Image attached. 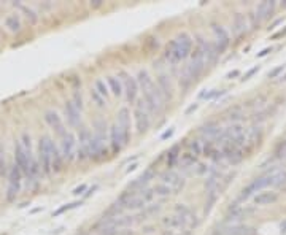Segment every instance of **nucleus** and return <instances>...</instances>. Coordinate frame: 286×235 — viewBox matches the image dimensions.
I'll return each mask as SVG.
<instances>
[{
  "mask_svg": "<svg viewBox=\"0 0 286 235\" xmlns=\"http://www.w3.org/2000/svg\"><path fill=\"white\" fill-rule=\"evenodd\" d=\"M137 83L143 91V102L148 107V110L153 113H161L164 108V95L159 88L154 84L153 78L146 70H140L137 75Z\"/></svg>",
  "mask_w": 286,
  "mask_h": 235,
  "instance_id": "f257e3e1",
  "label": "nucleus"
},
{
  "mask_svg": "<svg viewBox=\"0 0 286 235\" xmlns=\"http://www.w3.org/2000/svg\"><path fill=\"white\" fill-rule=\"evenodd\" d=\"M285 183H286V170H277V169H273V170L269 172V173L259 176V178H256L254 181H251L247 188H243L240 199L247 200L248 197L253 196V194L261 192L262 189L270 188V186L272 188L273 186H282V185H285Z\"/></svg>",
  "mask_w": 286,
  "mask_h": 235,
  "instance_id": "f03ea898",
  "label": "nucleus"
},
{
  "mask_svg": "<svg viewBox=\"0 0 286 235\" xmlns=\"http://www.w3.org/2000/svg\"><path fill=\"white\" fill-rule=\"evenodd\" d=\"M192 53V40L188 33H180L174 42L165 48V57L172 64H178Z\"/></svg>",
  "mask_w": 286,
  "mask_h": 235,
  "instance_id": "7ed1b4c3",
  "label": "nucleus"
},
{
  "mask_svg": "<svg viewBox=\"0 0 286 235\" xmlns=\"http://www.w3.org/2000/svg\"><path fill=\"white\" fill-rule=\"evenodd\" d=\"M205 53H207V42H205L202 37H197L196 48H194V51L191 53V62L186 68L188 78L190 79H197L200 77V73L204 72L205 64H207V61H205Z\"/></svg>",
  "mask_w": 286,
  "mask_h": 235,
  "instance_id": "20e7f679",
  "label": "nucleus"
},
{
  "mask_svg": "<svg viewBox=\"0 0 286 235\" xmlns=\"http://www.w3.org/2000/svg\"><path fill=\"white\" fill-rule=\"evenodd\" d=\"M54 141L51 137L45 135L40 140L38 145V159H40V167L45 172V175H49L53 172V151H54Z\"/></svg>",
  "mask_w": 286,
  "mask_h": 235,
  "instance_id": "39448f33",
  "label": "nucleus"
},
{
  "mask_svg": "<svg viewBox=\"0 0 286 235\" xmlns=\"http://www.w3.org/2000/svg\"><path fill=\"white\" fill-rule=\"evenodd\" d=\"M32 162H33L32 153L24 150V146L21 145V141H18L15 146V165L22 172V173L29 175V170H31Z\"/></svg>",
  "mask_w": 286,
  "mask_h": 235,
  "instance_id": "423d86ee",
  "label": "nucleus"
},
{
  "mask_svg": "<svg viewBox=\"0 0 286 235\" xmlns=\"http://www.w3.org/2000/svg\"><path fill=\"white\" fill-rule=\"evenodd\" d=\"M134 116H135L137 132H139V134H145L148 127H150V116H148V107L145 105V102L143 100L137 102Z\"/></svg>",
  "mask_w": 286,
  "mask_h": 235,
  "instance_id": "0eeeda50",
  "label": "nucleus"
},
{
  "mask_svg": "<svg viewBox=\"0 0 286 235\" xmlns=\"http://www.w3.org/2000/svg\"><path fill=\"white\" fill-rule=\"evenodd\" d=\"M21 178H22V172L13 165V167L10 169V173H8V189H7V200L11 202V200H15L16 196H18L19 192V188H21Z\"/></svg>",
  "mask_w": 286,
  "mask_h": 235,
  "instance_id": "6e6552de",
  "label": "nucleus"
},
{
  "mask_svg": "<svg viewBox=\"0 0 286 235\" xmlns=\"http://www.w3.org/2000/svg\"><path fill=\"white\" fill-rule=\"evenodd\" d=\"M79 146L77 150V156L79 160H84V159H89L91 157V146H93V135L89 134V130L86 127L79 129Z\"/></svg>",
  "mask_w": 286,
  "mask_h": 235,
  "instance_id": "1a4fd4ad",
  "label": "nucleus"
},
{
  "mask_svg": "<svg viewBox=\"0 0 286 235\" xmlns=\"http://www.w3.org/2000/svg\"><path fill=\"white\" fill-rule=\"evenodd\" d=\"M116 127L119 130V134L123 137V141L124 145H127L129 139H130V111L127 108H121V110L118 111V123H116Z\"/></svg>",
  "mask_w": 286,
  "mask_h": 235,
  "instance_id": "9d476101",
  "label": "nucleus"
},
{
  "mask_svg": "<svg viewBox=\"0 0 286 235\" xmlns=\"http://www.w3.org/2000/svg\"><path fill=\"white\" fill-rule=\"evenodd\" d=\"M211 31H213V35H215V47L218 49V53L222 54L227 49L229 43H231L229 32L221 24H211Z\"/></svg>",
  "mask_w": 286,
  "mask_h": 235,
  "instance_id": "9b49d317",
  "label": "nucleus"
},
{
  "mask_svg": "<svg viewBox=\"0 0 286 235\" xmlns=\"http://www.w3.org/2000/svg\"><path fill=\"white\" fill-rule=\"evenodd\" d=\"M61 150H62V159H65V160H68V162H72V160L75 159V154H77V140H75V137L67 132V134L62 137Z\"/></svg>",
  "mask_w": 286,
  "mask_h": 235,
  "instance_id": "f8f14e48",
  "label": "nucleus"
},
{
  "mask_svg": "<svg viewBox=\"0 0 286 235\" xmlns=\"http://www.w3.org/2000/svg\"><path fill=\"white\" fill-rule=\"evenodd\" d=\"M161 180H162L161 183L167 185L172 189V192H178V191H181L183 188H185V180H183V176H180L174 170L164 172V173L161 175Z\"/></svg>",
  "mask_w": 286,
  "mask_h": 235,
  "instance_id": "ddd939ff",
  "label": "nucleus"
},
{
  "mask_svg": "<svg viewBox=\"0 0 286 235\" xmlns=\"http://www.w3.org/2000/svg\"><path fill=\"white\" fill-rule=\"evenodd\" d=\"M123 77V89L126 93L129 102H135L137 100V94H139V83H137V78L127 75V73H121Z\"/></svg>",
  "mask_w": 286,
  "mask_h": 235,
  "instance_id": "4468645a",
  "label": "nucleus"
},
{
  "mask_svg": "<svg viewBox=\"0 0 286 235\" xmlns=\"http://www.w3.org/2000/svg\"><path fill=\"white\" fill-rule=\"evenodd\" d=\"M45 121L48 123L49 127L53 129V130L56 132V134L61 137V139L67 134V130H65V127H64V123H62L61 116H59V114H57L56 111L49 110V111L45 113Z\"/></svg>",
  "mask_w": 286,
  "mask_h": 235,
  "instance_id": "2eb2a0df",
  "label": "nucleus"
},
{
  "mask_svg": "<svg viewBox=\"0 0 286 235\" xmlns=\"http://www.w3.org/2000/svg\"><path fill=\"white\" fill-rule=\"evenodd\" d=\"M175 211H176V215H178L183 221H185V224L186 226H190V227H197L199 226V219H197V216L192 213V211L186 207V205H181L178 204L175 207Z\"/></svg>",
  "mask_w": 286,
  "mask_h": 235,
  "instance_id": "dca6fc26",
  "label": "nucleus"
},
{
  "mask_svg": "<svg viewBox=\"0 0 286 235\" xmlns=\"http://www.w3.org/2000/svg\"><path fill=\"white\" fill-rule=\"evenodd\" d=\"M273 10H275V2L273 0H266L261 2L256 8V18L257 21H267L269 18H272Z\"/></svg>",
  "mask_w": 286,
  "mask_h": 235,
  "instance_id": "f3484780",
  "label": "nucleus"
},
{
  "mask_svg": "<svg viewBox=\"0 0 286 235\" xmlns=\"http://www.w3.org/2000/svg\"><path fill=\"white\" fill-rule=\"evenodd\" d=\"M153 178H154V172H153L151 169H148V170L145 172V173L140 175L135 181L130 183V185H129V191H134V192L142 191V189H145V186H146L148 183H150Z\"/></svg>",
  "mask_w": 286,
  "mask_h": 235,
  "instance_id": "a211bd4d",
  "label": "nucleus"
},
{
  "mask_svg": "<svg viewBox=\"0 0 286 235\" xmlns=\"http://www.w3.org/2000/svg\"><path fill=\"white\" fill-rule=\"evenodd\" d=\"M79 111L78 108L75 107V104L70 100L65 104V114H67V121L68 124L72 125V127H78L79 125V121H81V116H79Z\"/></svg>",
  "mask_w": 286,
  "mask_h": 235,
  "instance_id": "6ab92c4d",
  "label": "nucleus"
},
{
  "mask_svg": "<svg viewBox=\"0 0 286 235\" xmlns=\"http://www.w3.org/2000/svg\"><path fill=\"white\" fill-rule=\"evenodd\" d=\"M248 29V21H247V16H245L243 13H237L236 16H234L232 19V31L234 33H236L237 37L243 35L245 32H247Z\"/></svg>",
  "mask_w": 286,
  "mask_h": 235,
  "instance_id": "aec40b11",
  "label": "nucleus"
},
{
  "mask_svg": "<svg viewBox=\"0 0 286 235\" xmlns=\"http://www.w3.org/2000/svg\"><path fill=\"white\" fill-rule=\"evenodd\" d=\"M226 235H256V231L251 226L245 224H232L224 229Z\"/></svg>",
  "mask_w": 286,
  "mask_h": 235,
  "instance_id": "412c9836",
  "label": "nucleus"
},
{
  "mask_svg": "<svg viewBox=\"0 0 286 235\" xmlns=\"http://www.w3.org/2000/svg\"><path fill=\"white\" fill-rule=\"evenodd\" d=\"M278 200L277 192H272V191H264V192H259L254 196V204L256 205H272L275 204Z\"/></svg>",
  "mask_w": 286,
  "mask_h": 235,
  "instance_id": "4be33fe9",
  "label": "nucleus"
},
{
  "mask_svg": "<svg viewBox=\"0 0 286 235\" xmlns=\"http://www.w3.org/2000/svg\"><path fill=\"white\" fill-rule=\"evenodd\" d=\"M200 134H202L205 139H208V140H216L222 134V130H221V127L218 124L208 123L207 125H204V127L200 129Z\"/></svg>",
  "mask_w": 286,
  "mask_h": 235,
  "instance_id": "5701e85b",
  "label": "nucleus"
},
{
  "mask_svg": "<svg viewBox=\"0 0 286 235\" xmlns=\"http://www.w3.org/2000/svg\"><path fill=\"white\" fill-rule=\"evenodd\" d=\"M110 143H111V148H113L114 153H119L123 150V146H126L124 141H123V137H121V134H119V130L116 127V124L111 125V129H110Z\"/></svg>",
  "mask_w": 286,
  "mask_h": 235,
  "instance_id": "b1692460",
  "label": "nucleus"
},
{
  "mask_svg": "<svg viewBox=\"0 0 286 235\" xmlns=\"http://www.w3.org/2000/svg\"><path fill=\"white\" fill-rule=\"evenodd\" d=\"M162 224L169 229V231H176V229H183L186 227L185 221L181 219L178 215H174V216H165L162 219Z\"/></svg>",
  "mask_w": 286,
  "mask_h": 235,
  "instance_id": "393cba45",
  "label": "nucleus"
},
{
  "mask_svg": "<svg viewBox=\"0 0 286 235\" xmlns=\"http://www.w3.org/2000/svg\"><path fill=\"white\" fill-rule=\"evenodd\" d=\"M158 88L162 93L164 99H172V84L167 75H161L158 78Z\"/></svg>",
  "mask_w": 286,
  "mask_h": 235,
  "instance_id": "a878e982",
  "label": "nucleus"
},
{
  "mask_svg": "<svg viewBox=\"0 0 286 235\" xmlns=\"http://www.w3.org/2000/svg\"><path fill=\"white\" fill-rule=\"evenodd\" d=\"M108 86H110V91L111 93L116 95V97H119V95H123V93H124V89H123V83H121V79L119 78H116V77H108Z\"/></svg>",
  "mask_w": 286,
  "mask_h": 235,
  "instance_id": "bb28decb",
  "label": "nucleus"
},
{
  "mask_svg": "<svg viewBox=\"0 0 286 235\" xmlns=\"http://www.w3.org/2000/svg\"><path fill=\"white\" fill-rule=\"evenodd\" d=\"M5 26L8 27V31L11 32H19L21 31V19L18 15H10L5 19Z\"/></svg>",
  "mask_w": 286,
  "mask_h": 235,
  "instance_id": "cd10ccee",
  "label": "nucleus"
},
{
  "mask_svg": "<svg viewBox=\"0 0 286 235\" xmlns=\"http://www.w3.org/2000/svg\"><path fill=\"white\" fill-rule=\"evenodd\" d=\"M180 162L183 167H194V165L197 164V159L192 153H186V154H183V156H180Z\"/></svg>",
  "mask_w": 286,
  "mask_h": 235,
  "instance_id": "c85d7f7f",
  "label": "nucleus"
},
{
  "mask_svg": "<svg viewBox=\"0 0 286 235\" xmlns=\"http://www.w3.org/2000/svg\"><path fill=\"white\" fill-rule=\"evenodd\" d=\"M153 191L156 196H161V197H167L172 194V189L167 185H164V183H158V185L153 188Z\"/></svg>",
  "mask_w": 286,
  "mask_h": 235,
  "instance_id": "c756f323",
  "label": "nucleus"
},
{
  "mask_svg": "<svg viewBox=\"0 0 286 235\" xmlns=\"http://www.w3.org/2000/svg\"><path fill=\"white\" fill-rule=\"evenodd\" d=\"M94 89H95L97 93H99L102 97H104V99H107V97H108V88H107V84H105L104 79H97Z\"/></svg>",
  "mask_w": 286,
  "mask_h": 235,
  "instance_id": "7c9ffc66",
  "label": "nucleus"
},
{
  "mask_svg": "<svg viewBox=\"0 0 286 235\" xmlns=\"http://www.w3.org/2000/svg\"><path fill=\"white\" fill-rule=\"evenodd\" d=\"M19 8L22 10V13L26 15V18L29 19L33 24V22H37V19H38V16L35 15V11H33L32 8H27V7H24V5H19Z\"/></svg>",
  "mask_w": 286,
  "mask_h": 235,
  "instance_id": "2f4dec72",
  "label": "nucleus"
},
{
  "mask_svg": "<svg viewBox=\"0 0 286 235\" xmlns=\"http://www.w3.org/2000/svg\"><path fill=\"white\" fill-rule=\"evenodd\" d=\"M91 97H93V100L97 104V107H100V108L105 107V99L99 93H97L95 89H91Z\"/></svg>",
  "mask_w": 286,
  "mask_h": 235,
  "instance_id": "473e14b6",
  "label": "nucleus"
},
{
  "mask_svg": "<svg viewBox=\"0 0 286 235\" xmlns=\"http://www.w3.org/2000/svg\"><path fill=\"white\" fill-rule=\"evenodd\" d=\"M176 153H178V148H172V150H170V159H167V164L169 165H174L175 162H176V159H180V156H178V154H176Z\"/></svg>",
  "mask_w": 286,
  "mask_h": 235,
  "instance_id": "72a5a7b5",
  "label": "nucleus"
},
{
  "mask_svg": "<svg viewBox=\"0 0 286 235\" xmlns=\"http://www.w3.org/2000/svg\"><path fill=\"white\" fill-rule=\"evenodd\" d=\"M78 205H81V204H79V202H73V204H68V205H65V207H61V208L57 210L56 213H54V216L61 215V213H64V211H68V210H72V208H77Z\"/></svg>",
  "mask_w": 286,
  "mask_h": 235,
  "instance_id": "f704fd0d",
  "label": "nucleus"
},
{
  "mask_svg": "<svg viewBox=\"0 0 286 235\" xmlns=\"http://www.w3.org/2000/svg\"><path fill=\"white\" fill-rule=\"evenodd\" d=\"M221 94H222V93H220L218 89H211L210 93H207V94L202 93V94H200V97H202V99H207V100H210V99H213V97H216V95H221Z\"/></svg>",
  "mask_w": 286,
  "mask_h": 235,
  "instance_id": "c9c22d12",
  "label": "nucleus"
},
{
  "mask_svg": "<svg viewBox=\"0 0 286 235\" xmlns=\"http://www.w3.org/2000/svg\"><path fill=\"white\" fill-rule=\"evenodd\" d=\"M7 172V162H5V153L0 150V175Z\"/></svg>",
  "mask_w": 286,
  "mask_h": 235,
  "instance_id": "e433bc0d",
  "label": "nucleus"
},
{
  "mask_svg": "<svg viewBox=\"0 0 286 235\" xmlns=\"http://www.w3.org/2000/svg\"><path fill=\"white\" fill-rule=\"evenodd\" d=\"M191 150L194 151V156H196V154H200V153H202V146H200V141L194 140V141L191 143Z\"/></svg>",
  "mask_w": 286,
  "mask_h": 235,
  "instance_id": "4c0bfd02",
  "label": "nucleus"
},
{
  "mask_svg": "<svg viewBox=\"0 0 286 235\" xmlns=\"http://www.w3.org/2000/svg\"><path fill=\"white\" fill-rule=\"evenodd\" d=\"M73 104H75V107L78 108V110H81L83 108V100H81V95H79L78 93H75V95H73Z\"/></svg>",
  "mask_w": 286,
  "mask_h": 235,
  "instance_id": "58836bf2",
  "label": "nucleus"
},
{
  "mask_svg": "<svg viewBox=\"0 0 286 235\" xmlns=\"http://www.w3.org/2000/svg\"><path fill=\"white\" fill-rule=\"evenodd\" d=\"M194 170H196V175H204L207 173V167H205L204 164H196V167H194Z\"/></svg>",
  "mask_w": 286,
  "mask_h": 235,
  "instance_id": "ea45409f",
  "label": "nucleus"
},
{
  "mask_svg": "<svg viewBox=\"0 0 286 235\" xmlns=\"http://www.w3.org/2000/svg\"><path fill=\"white\" fill-rule=\"evenodd\" d=\"M285 70V65H280V67H277V68H273V70L269 73V78H275L278 73H282Z\"/></svg>",
  "mask_w": 286,
  "mask_h": 235,
  "instance_id": "a19ab883",
  "label": "nucleus"
},
{
  "mask_svg": "<svg viewBox=\"0 0 286 235\" xmlns=\"http://www.w3.org/2000/svg\"><path fill=\"white\" fill-rule=\"evenodd\" d=\"M256 72H257V67H254V68H251V70H250V72L247 73V75H245V77H243V79H248V78H251V77H253V75H254V73H256Z\"/></svg>",
  "mask_w": 286,
  "mask_h": 235,
  "instance_id": "79ce46f5",
  "label": "nucleus"
},
{
  "mask_svg": "<svg viewBox=\"0 0 286 235\" xmlns=\"http://www.w3.org/2000/svg\"><path fill=\"white\" fill-rule=\"evenodd\" d=\"M269 53H272V48H266V49H262L259 54H257V57H264V56H267Z\"/></svg>",
  "mask_w": 286,
  "mask_h": 235,
  "instance_id": "37998d69",
  "label": "nucleus"
},
{
  "mask_svg": "<svg viewBox=\"0 0 286 235\" xmlns=\"http://www.w3.org/2000/svg\"><path fill=\"white\" fill-rule=\"evenodd\" d=\"M283 35H286V27L283 29V31H280V32H277V33H275V35H273L272 38H273V40H275V38H278V37H283Z\"/></svg>",
  "mask_w": 286,
  "mask_h": 235,
  "instance_id": "c03bdc74",
  "label": "nucleus"
},
{
  "mask_svg": "<svg viewBox=\"0 0 286 235\" xmlns=\"http://www.w3.org/2000/svg\"><path fill=\"white\" fill-rule=\"evenodd\" d=\"M91 7L99 8V7H102V2H100V0H94V2H91Z\"/></svg>",
  "mask_w": 286,
  "mask_h": 235,
  "instance_id": "a18cd8bd",
  "label": "nucleus"
},
{
  "mask_svg": "<svg viewBox=\"0 0 286 235\" xmlns=\"http://www.w3.org/2000/svg\"><path fill=\"white\" fill-rule=\"evenodd\" d=\"M84 189H86V186L83 185V186H79V188H77L75 189V191H73V194H75V196H78V194H81L83 191H84Z\"/></svg>",
  "mask_w": 286,
  "mask_h": 235,
  "instance_id": "49530a36",
  "label": "nucleus"
},
{
  "mask_svg": "<svg viewBox=\"0 0 286 235\" xmlns=\"http://www.w3.org/2000/svg\"><path fill=\"white\" fill-rule=\"evenodd\" d=\"M196 108H197V104L191 105V107H190V108H188V110H186V114H190L191 111H194V110H196Z\"/></svg>",
  "mask_w": 286,
  "mask_h": 235,
  "instance_id": "de8ad7c7",
  "label": "nucleus"
},
{
  "mask_svg": "<svg viewBox=\"0 0 286 235\" xmlns=\"http://www.w3.org/2000/svg\"><path fill=\"white\" fill-rule=\"evenodd\" d=\"M172 134H174V129H170V130L165 132V134L162 135V139H167V137H172Z\"/></svg>",
  "mask_w": 286,
  "mask_h": 235,
  "instance_id": "09e8293b",
  "label": "nucleus"
},
{
  "mask_svg": "<svg viewBox=\"0 0 286 235\" xmlns=\"http://www.w3.org/2000/svg\"><path fill=\"white\" fill-rule=\"evenodd\" d=\"M236 75H238V72H234V73H229V75H227V78H232V77H236Z\"/></svg>",
  "mask_w": 286,
  "mask_h": 235,
  "instance_id": "8fccbe9b",
  "label": "nucleus"
},
{
  "mask_svg": "<svg viewBox=\"0 0 286 235\" xmlns=\"http://www.w3.org/2000/svg\"><path fill=\"white\" fill-rule=\"evenodd\" d=\"M135 167H137V164H132V165H130V167L127 169V172H130V170H134Z\"/></svg>",
  "mask_w": 286,
  "mask_h": 235,
  "instance_id": "3c124183",
  "label": "nucleus"
}]
</instances>
